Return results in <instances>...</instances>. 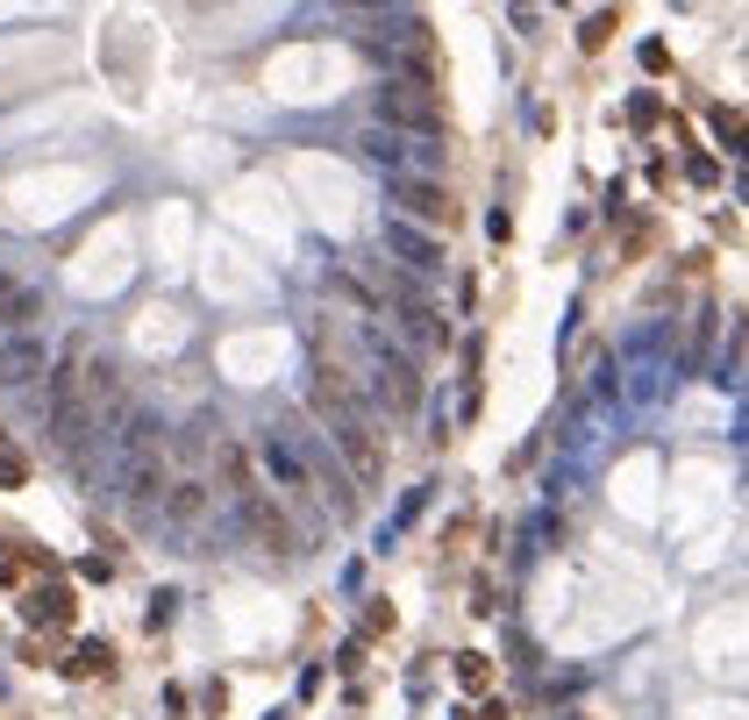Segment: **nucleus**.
<instances>
[{"instance_id": "obj_1", "label": "nucleus", "mask_w": 749, "mask_h": 720, "mask_svg": "<svg viewBox=\"0 0 749 720\" xmlns=\"http://www.w3.org/2000/svg\"><path fill=\"white\" fill-rule=\"evenodd\" d=\"M322 443L336 449V463H343V471H350V486H357V478H365V486H371V478H386V449H379V435H371L365 407H357V414H343V422L328 428Z\"/></svg>"}, {"instance_id": "obj_2", "label": "nucleus", "mask_w": 749, "mask_h": 720, "mask_svg": "<svg viewBox=\"0 0 749 720\" xmlns=\"http://www.w3.org/2000/svg\"><path fill=\"white\" fill-rule=\"evenodd\" d=\"M379 129H393V137H436L443 108L428 94H414V86H379Z\"/></svg>"}, {"instance_id": "obj_3", "label": "nucleus", "mask_w": 749, "mask_h": 720, "mask_svg": "<svg viewBox=\"0 0 749 720\" xmlns=\"http://www.w3.org/2000/svg\"><path fill=\"white\" fill-rule=\"evenodd\" d=\"M236 514H243V528L258 535L264 549H279V557H300V535L286 528V514H279L264 492H243V500H236Z\"/></svg>"}, {"instance_id": "obj_4", "label": "nucleus", "mask_w": 749, "mask_h": 720, "mask_svg": "<svg viewBox=\"0 0 749 720\" xmlns=\"http://www.w3.org/2000/svg\"><path fill=\"white\" fill-rule=\"evenodd\" d=\"M371 350H379V393L393 400L400 414H414V407H422V379H414V364H408V357H400L386 336H371Z\"/></svg>"}, {"instance_id": "obj_5", "label": "nucleus", "mask_w": 749, "mask_h": 720, "mask_svg": "<svg viewBox=\"0 0 749 720\" xmlns=\"http://www.w3.org/2000/svg\"><path fill=\"white\" fill-rule=\"evenodd\" d=\"M386 250L400 264H414V272H443V236L414 229V221H386Z\"/></svg>"}, {"instance_id": "obj_6", "label": "nucleus", "mask_w": 749, "mask_h": 720, "mask_svg": "<svg viewBox=\"0 0 749 720\" xmlns=\"http://www.w3.org/2000/svg\"><path fill=\"white\" fill-rule=\"evenodd\" d=\"M393 200L408 207L414 221H436V229L449 221V193L436 186V178H393Z\"/></svg>"}, {"instance_id": "obj_7", "label": "nucleus", "mask_w": 749, "mask_h": 720, "mask_svg": "<svg viewBox=\"0 0 749 720\" xmlns=\"http://www.w3.org/2000/svg\"><path fill=\"white\" fill-rule=\"evenodd\" d=\"M200 514H207V486H200V478H172V486H164V500H158V521L193 528Z\"/></svg>"}, {"instance_id": "obj_8", "label": "nucleus", "mask_w": 749, "mask_h": 720, "mask_svg": "<svg viewBox=\"0 0 749 720\" xmlns=\"http://www.w3.org/2000/svg\"><path fill=\"white\" fill-rule=\"evenodd\" d=\"M307 393H314V414H322L328 428H336L343 414H357V393H350V379H343V371H314Z\"/></svg>"}, {"instance_id": "obj_9", "label": "nucleus", "mask_w": 749, "mask_h": 720, "mask_svg": "<svg viewBox=\"0 0 749 720\" xmlns=\"http://www.w3.org/2000/svg\"><path fill=\"white\" fill-rule=\"evenodd\" d=\"M43 314V293L36 286H22V279H8L0 272V328H14V336H22L29 321H36Z\"/></svg>"}, {"instance_id": "obj_10", "label": "nucleus", "mask_w": 749, "mask_h": 720, "mask_svg": "<svg viewBox=\"0 0 749 720\" xmlns=\"http://www.w3.org/2000/svg\"><path fill=\"white\" fill-rule=\"evenodd\" d=\"M36 371H43V342H36V336H14L8 357H0V379H8V385H29Z\"/></svg>"}, {"instance_id": "obj_11", "label": "nucleus", "mask_w": 749, "mask_h": 720, "mask_svg": "<svg viewBox=\"0 0 749 720\" xmlns=\"http://www.w3.org/2000/svg\"><path fill=\"white\" fill-rule=\"evenodd\" d=\"M258 457H264V471H272L286 492H307V471H300V457H293L286 443H279V435H264V443H258Z\"/></svg>"}, {"instance_id": "obj_12", "label": "nucleus", "mask_w": 749, "mask_h": 720, "mask_svg": "<svg viewBox=\"0 0 749 720\" xmlns=\"http://www.w3.org/2000/svg\"><path fill=\"white\" fill-rule=\"evenodd\" d=\"M29 621L36 628H65L72 621V592L65 585H36V592H29Z\"/></svg>"}, {"instance_id": "obj_13", "label": "nucleus", "mask_w": 749, "mask_h": 720, "mask_svg": "<svg viewBox=\"0 0 749 720\" xmlns=\"http://www.w3.org/2000/svg\"><path fill=\"white\" fill-rule=\"evenodd\" d=\"M408 307V328H414V342H449V321L436 307H422V299H400Z\"/></svg>"}, {"instance_id": "obj_14", "label": "nucleus", "mask_w": 749, "mask_h": 720, "mask_svg": "<svg viewBox=\"0 0 749 720\" xmlns=\"http://www.w3.org/2000/svg\"><path fill=\"white\" fill-rule=\"evenodd\" d=\"M607 29H614V14H593V22H586V36H578V43H586V51H599V43H607Z\"/></svg>"}, {"instance_id": "obj_15", "label": "nucleus", "mask_w": 749, "mask_h": 720, "mask_svg": "<svg viewBox=\"0 0 749 720\" xmlns=\"http://www.w3.org/2000/svg\"><path fill=\"white\" fill-rule=\"evenodd\" d=\"M0 486H22V457L14 449H0Z\"/></svg>"}, {"instance_id": "obj_16", "label": "nucleus", "mask_w": 749, "mask_h": 720, "mask_svg": "<svg viewBox=\"0 0 749 720\" xmlns=\"http://www.w3.org/2000/svg\"><path fill=\"white\" fill-rule=\"evenodd\" d=\"M0 357H8V342H0Z\"/></svg>"}]
</instances>
